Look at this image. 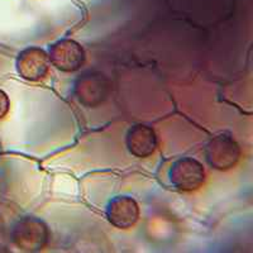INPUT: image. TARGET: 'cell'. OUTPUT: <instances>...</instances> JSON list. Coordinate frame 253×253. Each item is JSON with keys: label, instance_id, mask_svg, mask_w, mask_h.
<instances>
[{"label": "cell", "instance_id": "7", "mask_svg": "<svg viewBox=\"0 0 253 253\" xmlns=\"http://www.w3.org/2000/svg\"><path fill=\"white\" fill-rule=\"evenodd\" d=\"M126 148L134 157L147 158L156 152L158 138L152 126L135 124L130 126L126 135Z\"/></svg>", "mask_w": 253, "mask_h": 253}, {"label": "cell", "instance_id": "8", "mask_svg": "<svg viewBox=\"0 0 253 253\" xmlns=\"http://www.w3.org/2000/svg\"><path fill=\"white\" fill-rule=\"evenodd\" d=\"M75 91L81 104L89 108H95L107 99L109 84L104 76L89 74L79 79Z\"/></svg>", "mask_w": 253, "mask_h": 253}, {"label": "cell", "instance_id": "4", "mask_svg": "<svg viewBox=\"0 0 253 253\" xmlns=\"http://www.w3.org/2000/svg\"><path fill=\"white\" fill-rule=\"evenodd\" d=\"M48 57L52 65L60 71L75 72L84 66L86 53L79 42L63 38L49 47Z\"/></svg>", "mask_w": 253, "mask_h": 253}, {"label": "cell", "instance_id": "2", "mask_svg": "<svg viewBox=\"0 0 253 253\" xmlns=\"http://www.w3.org/2000/svg\"><path fill=\"white\" fill-rule=\"evenodd\" d=\"M205 158L210 167L218 171H228L238 164L241 147L229 134H218L208 142Z\"/></svg>", "mask_w": 253, "mask_h": 253}, {"label": "cell", "instance_id": "9", "mask_svg": "<svg viewBox=\"0 0 253 253\" xmlns=\"http://www.w3.org/2000/svg\"><path fill=\"white\" fill-rule=\"evenodd\" d=\"M9 109H10V100L6 92L0 89V121L4 119L8 115Z\"/></svg>", "mask_w": 253, "mask_h": 253}, {"label": "cell", "instance_id": "5", "mask_svg": "<svg viewBox=\"0 0 253 253\" xmlns=\"http://www.w3.org/2000/svg\"><path fill=\"white\" fill-rule=\"evenodd\" d=\"M48 53L40 47H28L18 55L15 61L18 74L20 78L31 83L43 80L49 72Z\"/></svg>", "mask_w": 253, "mask_h": 253}, {"label": "cell", "instance_id": "1", "mask_svg": "<svg viewBox=\"0 0 253 253\" xmlns=\"http://www.w3.org/2000/svg\"><path fill=\"white\" fill-rule=\"evenodd\" d=\"M48 227L43 220L36 216H24L13 227V243L26 252H38L43 250L48 243Z\"/></svg>", "mask_w": 253, "mask_h": 253}, {"label": "cell", "instance_id": "6", "mask_svg": "<svg viewBox=\"0 0 253 253\" xmlns=\"http://www.w3.org/2000/svg\"><path fill=\"white\" fill-rule=\"evenodd\" d=\"M141 215L138 203L126 195L113 198L107 207V218L118 229H130L134 227Z\"/></svg>", "mask_w": 253, "mask_h": 253}, {"label": "cell", "instance_id": "3", "mask_svg": "<svg viewBox=\"0 0 253 253\" xmlns=\"http://www.w3.org/2000/svg\"><path fill=\"white\" fill-rule=\"evenodd\" d=\"M169 177L175 189L191 193L205 184V169L196 158L182 157L171 165Z\"/></svg>", "mask_w": 253, "mask_h": 253}]
</instances>
